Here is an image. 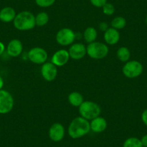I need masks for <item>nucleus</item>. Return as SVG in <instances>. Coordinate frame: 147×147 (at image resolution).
Listing matches in <instances>:
<instances>
[{
	"label": "nucleus",
	"instance_id": "f03ea898",
	"mask_svg": "<svg viewBox=\"0 0 147 147\" xmlns=\"http://www.w3.org/2000/svg\"><path fill=\"white\" fill-rule=\"evenodd\" d=\"M13 25L18 30H30L36 26L35 16L29 11H22L17 14L13 21Z\"/></svg>",
	"mask_w": 147,
	"mask_h": 147
},
{
	"label": "nucleus",
	"instance_id": "9d476101",
	"mask_svg": "<svg viewBox=\"0 0 147 147\" xmlns=\"http://www.w3.org/2000/svg\"><path fill=\"white\" fill-rule=\"evenodd\" d=\"M49 136L50 139L54 142L62 141L65 136L64 126L60 123H53L49 128Z\"/></svg>",
	"mask_w": 147,
	"mask_h": 147
},
{
	"label": "nucleus",
	"instance_id": "cd10ccee",
	"mask_svg": "<svg viewBox=\"0 0 147 147\" xmlns=\"http://www.w3.org/2000/svg\"><path fill=\"white\" fill-rule=\"evenodd\" d=\"M140 140H141V144H142L143 146H144V147H147V134H146V135L143 136L142 138H141Z\"/></svg>",
	"mask_w": 147,
	"mask_h": 147
},
{
	"label": "nucleus",
	"instance_id": "ddd939ff",
	"mask_svg": "<svg viewBox=\"0 0 147 147\" xmlns=\"http://www.w3.org/2000/svg\"><path fill=\"white\" fill-rule=\"evenodd\" d=\"M23 50L22 43L18 39H12L9 42L7 48V54L11 57H18L22 53Z\"/></svg>",
	"mask_w": 147,
	"mask_h": 147
},
{
	"label": "nucleus",
	"instance_id": "423d86ee",
	"mask_svg": "<svg viewBox=\"0 0 147 147\" xmlns=\"http://www.w3.org/2000/svg\"><path fill=\"white\" fill-rule=\"evenodd\" d=\"M76 39V33L71 29L63 28L59 30L56 35V40L62 46L72 45Z\"/></svg>",
	"mask_w": 147,
	"mask_h": 147
},
{
	"label": "nucleus",
	"instance_id": "0eeeda50",
	"mask_svg": "<svg viewBox=\"0 0 147 147\" xmlns=\"http://www.w3.org/2000/svg\"><path fill=\"white\" fill-rule=\"evenodd\" d=\"M15 100L9 92L5 90H0V114H7L12 111Z\"/></svg>",
	"mask_w": 147,
	"mask_h": 147
},
{
	"label": "nucleus",
	"instance_id": "2eb2a0df",
	"mask_svg": "<svg viewBox=\"0 0 147 147\" xmlns=\"http://www.w3.org/2000/svg\"><path fill=\"white\" fill-rule=\"evenodd\" d=\"M90 129L92 131L97 134L103 132L107 127V122L102 117L98 116L90 121Z\"/></svg>",
	"mask_w": 147,
	"mask_h": 147
},
{
	"label": "nucleus",
	"instance_id": "aec40b11",
	"mask_svg": "<svg viewBox=\"0 0 147 147\" xmlns=\"http://www.w3.org/2000/svg\"><path fill=\"white\" fill-rule=\"evenodd\" d=\"M49 21V15L47 12H39L35 16V25L38 27H43L47 25Z\"/></svg>",
	"mask_w": 147,
	"mask_h": 147
},
{
	"label": "nucleus",
	"instance_id": "4468645a",
	"mask_svg": "<svg viewBox=\"0 0 147 147\" xmlns=\"http://www.w3.org/2000/svg\"><path fill=\"white\" fill-rule=\"evenodd\" d=\"M121 35L118 30L109 28L104 33V40L107 45L114 46L119 42Z\"/></svg>",
	"mask_w": 147,
	"mask_h": 147
},
{
	"label": "nucleus",
	"instance_id": "7ed1b4c3",
	"mask_svg": "<svg viewBox=\"0 0 147 147\" xmlns=\"http://www.w3.org/2000/svg\"><path fill=\"white\" fill-rule=\"evenodd\" d=\"M79 113L80 116L88 121H92L94 118L100 116L101 113V108L100 105L93 101L83 102L82 104L79 107Z\"/></svg>",
	"mask_w": 147,
	"mask_h": 147
},
{
	"label": "nucleus",
	"instance_id": "dca6fc26",
	"mask_svg": "<svg viewBox=\"0 0 147 147\" xmlns=\"http://www.w3.org/2000/svg\"><path fill=\"white\" fill-rule=\"evenodd\" d=\"M16 11L11 7H5L0 10V21L5 23L13 22L16 17Z\"/></svg>",
	"mask_w": 147,
	"mask_h": 147
},
{
	"label": "nucleus",
	"instance_id": "20e7f679",
	"mask_svg": "<svg viewBox=\"0 0 147 147\" xmlns=\"http://www.w3.org/2000/svg\"><path fill=\"white\" fill-rule=\"evenodd\" d=\"M108 46L101 42L94 41L93 43H89L87 46V54L91 59H102L108 55Z\"/></svg>",
	"mask_w": 147,
	"mask_h": 147
},
{
	"label": "nucleus",
	"instance_id": "f8f14e48",
	"mask_svg": "<svg viewBox=\"0 0 147 147\" xmlns=\"http://www.w3.org/2000/svg\"><path fill=\"white\" fill-rule=\"evenodd\" d=\"M70 56L69 51L65 49H60L53 53L51 57V62L53 63L57 67L63 66L69 62Z\"/></svg>",
	"mask_w": 147,
	"mask_h": 147
},
{
	"label": "nucleus",
	"instance_id": "39448f33",
	"mask_svg": "<svg viewBox=\"0 0 147 147\" xmlns=\"http://www.w3.org/2000/svg\"><path fill=\"white\" fill-rule=\"evenodd\" d=\"M144 71V67L141 62L136 60L128 61L123 66L122 71L125 77L134 79L138 77Z\"/></svg>",
	"mask_w": 147,
	"mask_h": 147
},
{
	"label": "nucleus",
	"instance_id": "c756f323",
	"mask_svg": "<svg viewBox=\"0 0 147 147\" xmlns=\"http://www.w3.org/2000/svg\"><path fill=\"white\" fill-rule=\"evenodd\" d=\"M4 84H5V82H4L3 78L2 77V76L0 75V90H2V87H4Z\"/></svg>",
	"mask_w": 147,
	"mask_h": 147
},
{
	"label": "nucleus",
	"instance_id": "393cba45",
	"mask_svg": "<svg viewBox=\"0 0 147 147\" xmlns=\"http://www.w3.org/2000/svg\"><path fill=\"white\" fill-rule=\"evenodd\" d=\"M92 5L95 7H102L107 2V0H90Z\"/></svg>",
	"mask_w": 147,
	"mask_h": 147
},
{
	"label": "nucleus",
	"instance_id": "4be33fe9",
	"mask_svg": "<svg viewBox=\"0 0 147 147\" xmlns=\"http://www.w3.org/2000/svg\"><path fill=\"white\" fill-rule=\"evenodd\" d=\"M123 147H144L139 138L136 137H130L123 143Z\"/></svg>",
	"mask_w": 147,
	"mask_h": 147
},
{
	"label": "nucleus",
	"instance_id": "2f4dec72",
	"mask_svg": "<svg viewBox=\"0 0 147 147\" xmlns=\"http://www.w3.org/2000/svg\"><path fill=\"white\" fill-rule=\"evenodd\" d=\"M0 62H1V61H0Z\"/></svg>",
	"mask_w": 147,
	"mask_h": 147
},
{
	"label": "nucleus",
	"instance_id": "7c9ffc66",
	"mask_svg": "<svg viewBox=\"0 0 147 147\" xmlns=\"http://www.w3.org/2000/svg\"><path fill=\"white\" fill-rule=\"evenodd\" d=\"M146 22L147 23V16H146Z\"/></svg>",
	"mask_w": 147,
	"mask_h": 147
},
{
	"label": "nucleus",
	"instance_id": "6e6552de",
	"mask_svg": "<svg viewBox=\"0 0 147 147\" xmlns=\"http://www.w3.org/2000/svg\"><path fill=\"white\" fill-rule=\"evenodd\" d=\"M47 51L40 47H34L28 53V58L32 63L35 64H43L48 59Z\"/></svg>",
	"mask_w": 147,
	"mask_h": 147
},
{
	"label": "nucleus",
	"instance_id": "a211bd4d",
	"mask_svg": "<svg viewBox=\"0 0 147 147\" xmlns=\"http://www.w3.org/2000/svg\"><path fill=\"white\" fill-rule=\"evenodd\" d=\"M84 39L87 43H93L96 40L97 37V31L93 27H88L85 29L83 33Z\"/></svg>",
	"mask_w": 147,
	"mask_h": 147
},
{
	"label": "nucleus",
	"instance_id": "c85d7f7f",
	"mask_svg": "<svg viewBox=\"0 0 147 147\" xmlns=\"http://www.w3.org/2000/svg\"><path fill=\"white\" fill-rule=\"evenodd\" d=\"M5 51V46L2 42H0V56H2Z\"/></svg>",
	"mask_w": 147,
	"mask_h": 147
},
{
	"label": "nucleus",
	"instance_id": "412c9836",
	"mask_svg": "<svg viewBox=\"0 0 147 147\" xmlns=\"http://www.w3.org/2000/svg\"><path fill=\"white\" fill-rule=\"evenodd\" d=\"M126 20L123 17L118 16L115 17L111 21V28H113L116 30H122L126 26Z\"/></svg>",
	"mask_w": 147,
	"mask_h": 147
},
{
	"label": "nucleus",
	"instance_id": "5701e85b",
	"mask_svg": "<svg viewBox=\"0 0 147 147\" xmlns=\"http://www.w3.org/2000/svg\"><path fill=\"white\" fill-rule=\"evenodd\" d=\"M102 8L103 14L107 15V16H111V15H113L115 13V7L111 3L107 2Z\"/></svg>",
	"mask_w": 147,
	"mask_h": 147
},
{
	"label": "nucleus",
	"instance_id": "9b49d317",
	"mask_svg": "<svg viewBox=\"0 0 147 147\" xmlns=\"http://www.w3.org/2000/svg\"><path fill=\"white\" fill-rule=\"evenodd\" d=\"M68 51L71 59L74 60H80L87 54V47L83 43H74L70 46Z\"/></svg>",
	"mask_w": 147,
	"mask_h": 147
},
{
	"label": "nucleus",
	"instance_id": "6ab92c4d",
	"mask_svg": "<svg viewBox=\"0 0 147 147\" xmlns=\"http://www.w3.org/2000/svg\"><path fill=\"white\" fill-rule=\"evenodd\" d=\"M116 56L118 60L121 61V62H123V63H126L127 61H129L130 58H131V51H130L128 48L125 47V46H122L118 49Z\"/></svg>",
	"mask_w": 147,
	"mask_h": 147
},
{
	"label": "nucleus",
	"instance_id": "f257e3e1",
	"mask_svg": "<svg viewBox=\"0 0 147 147\" xmlns=\"http://www.w3.org/2000/svg\"><path fill=\"white\" fill-rule=\"evenodd\" d=\"M90 131V121L82 116L74 118L68 128V134L73 139L82 138L89 134Z\"/></svg>",
	"mask_w": 147,
	"mask_h": 147
},
{
	"label": "nucleus",
	"instance_id": "b1692460",
	"mask_svg": "<svg viewBox=\"0 0 147 147\" xmlns=\"http://www.w3.org/2000/svg\"><path fill=\"white\" fill-rule=\"evenodd\" d=\"M35 4L42 8H47L54 5L56 0H35Z\"/></svg>",
	"mask_w": 147,
	"mask_h": 147
},
{
	"label": "nucleus",
	"instance_id": "1a4fd4ad",
	"mask_svg": "<svg viewBox=\"0 0 147 147\" xmlns=\"http://www.w3.org/2000/svg\"><path fill=\"white\" fill-rule=\"evenodd\" d=\"M40 73L46 81L53 82L56 80L58 75L57 66L51 62H46L42 64Z\"/></svg>",
	"mask_w": 147,
	"mask_h": 147
},
{
	"label": "nucleus",
	"instance_id": "bb28decb",
	"mask_svg": "<svg viewBox=\"0 0 147 147\" xmlns=\"http://www.w3.org/2000/svg\"><path fill=\"white\" fill-rule=\"evenodd\" d=\"M141 120L145 125L147 126V108L144 110V112L141 114Z\"/></svg>",
	"mask_w": 147,
	"mask_h": 147
},
{
	"label": "nucleus",
	"instance_id": "f3484780",
	"mask_svg": "<svg viewBox=\"0 0 147 147\" xmlns=\"http://www.w3.org/2000/svg\"><path fill=\"white\" fill-rule=\"evenodd\" d=\"M68 100L73 107H80L84 102V97L81 93L78 92H72L69 94Z\"/></svg>",
	"mask_w": 147,
	"mask_h": 147
},
{
	"label": "nucleus",
	"instance_id": "a878e982",
	"mask_svg": "<svg viewBox=\"0 0 147 147\" xmlns=\"http://www.w3.org/2000/svg\"><path fill=\"white\" fill-rule=\"evenodd\" d=\"M99 28H100V30L101 31H104V32H105V31L109 28L108 24L105 22H100V25H99Z\"/></svg>",
	"mask_w": 147,
	"mask_h": 147
}]
</instances>
